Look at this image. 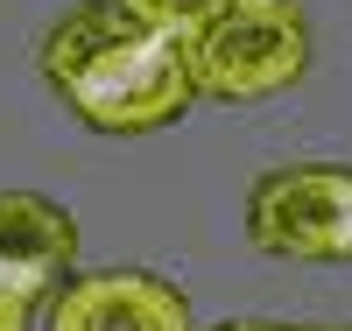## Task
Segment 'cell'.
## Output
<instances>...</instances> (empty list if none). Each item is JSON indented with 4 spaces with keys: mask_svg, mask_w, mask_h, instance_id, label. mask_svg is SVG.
<instances>
[{
    "mask_svg": "<svg viewBox=\"0 0 352 331\" xmlns=\"http://www.w3.org/2000/svg\"><path fill=\"white\" fill-rule=\"evenodd\" d=\"M43 331H197L184 289L148 268H106L56 289Z\"/></svg>",
    "mask_w": 352,
    "mask_h": 331,
    "instance_id": "4",
    "label": "cell"
},
{
    "mask_svg": "<svg viewBox=\"0 0 352 331\" xmlns=\"http://www.w3.org/2000/svg\"><path fill=\"white\" fill-rule=\"evenodd\" d=\"M219 331H303V324H219Z\"/></svg>",
    "mask_w": 352,
    "mask_h": 331,
    "instance_id": "8",
    "label": "cell"
},
{
    "mask_svg": "<svg viewBox=\"0 0 352 331\" xmlns=\"http://www.w3.org/2000/svg\"><path fill=\"white\" fill-rule=\"evenodd\" d=\"M184 56L197 99H226V106L275 99L310 71V14L296 0H240L212 28H197Z\"/></svg>",
    "mask_w": 352,
    "mask_h": 331,
    "instance_id": "2",
    "label": "cell"
},
{
    "mask_svg": "<svg viewBox=\"0 0 352 331\" xmlns=\"http://www.w3.org/2000/svg\"><path fill=\"white\" fill-rule=\"evenodd\" d=\"M303 331H352V324H303Z\"/></svg>",
    "mask_w": 352,
    "mask_h": 331,
    "instance_id": "9",
    "label": "cell"
},
{
    "mask_svg": "<svg viewBox=\"0 0 352 331\" xmlns=\"http://www.w3.org/2000/svg\"><path fill=\"white\" fill-rule=\"evenodd\" d=\"M43 78L99 134H155L197 99L184 43L148 28L127 0H78L56 14L43 36Z\"/></svg>",
    "mask_w": 352,
    "mask_h": 331,
    "instance_id": "1",
    "label": "cell"
},
{
    "mask_svg": "<svg viewBox=\"0 0 352 331\" xmlns=\"http://www.w3.org/2000/svg\"><path fill=\"white\" fill-rule=\"evenodd\" d=\"M127 8L148 21V28H162V36H176V43H190L197 28H212L226 8H240V0H127Z\"/></svg>",
    "mask_w": 352,
    "mask_h": 331,
    "instance_id": "6",
    "label": "cell"
},
{
    "mask_svg": "<svg viewBox=\"0 0 352 331\" xmlns=\"http://www.w3.org/2000/svg\"><path fill=\"white\" fill-rule=\"evenodd\" d=\"M247 239L275 261H352V169L289 162V169L254 176Z\"/></svg>",
    "mask_w": 352,
    "mask_h": 331,
    "instance_id": "3",
    "label": "cell"
},
{
    "mask_svg": "<svg viewBox=\"0 0 352 331\" xmlns=\"http://www.w3.org/2000/svg\"><path fill=\"white\" fill-rule=\"evenodd\" d=\"M0 331H36V324H28V303H14V296H0Z\"/></svg>",
    "mask_w": 352,
    "mask_h": 331,
    "instance_id": "7",
    "label": "cell"
},
{
    "mask_svg": "<svg viewBox=\"0 0 352 331\" xmlns=\"http://www.w3.org/2000/svg\"><path fill=\"white\" fill-rule=\"evenodd\" d=\"M78 261V219L43 191H0V296H56Z\"/></svg>",
    "mask_w": 352,
    "mask_h": 331,
    "instance_id": "5",
    "label": "cell"
}]
</instances>
